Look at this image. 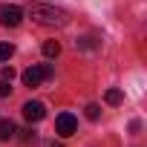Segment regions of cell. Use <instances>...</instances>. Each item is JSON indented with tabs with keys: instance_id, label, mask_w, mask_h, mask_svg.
<instances>
[{
	"instance_id": "obj_2",
	"label": "cell",
	"mask_w": 147,
	"mask_h": 147,
	"mask_svg": "<svg viewBox=\"0 0 147 147\" xmlns=\"http://www.w3.org/2000/svg\"><path fill=\"white\" fill-rule=\"evenodd\" d=\"M52 72H55V69H52L49 63L29 66V69L23 72V84H26V87H40L43 81H49V78H52Z\"/></svg>"
},
{
	"instance_id": "obj_8",
	"label": "cell",
	"mask_w": 147,
	"mask_h": 147,
	"mask_svg": "<svg viewBox=\"0 0 147 147\" xmlns=\"http://www.w3.org/2000/svg\"><path fill=\"white\" fill-rule=\"evenodd\" d=\"M43 55H46V58H58V55H61V43H58V40H46V43H43Z\"/></svg>"
},
{
	"instance_id": "obj_13",
	"label": "cell",
	"mask_w": 147,
	"mask_h": 147,
	"mask_svg": "<svg viewBox=\"0 0 147 147\" xmlns=\"http://www.w3.org/2000/svg\"><path fill=\"white\" fill-rule=\"evenodd\" d=\"M15 78V69L12 66H3V81H12Z\"/></svg>"
},
{
	"instance_id": "obj_12",
	"label": "cell",
	"mask_w": 147,
	"mask_h": 147,
	"mask_svg": "<svg viewBox=\"0 0 147 147\" xmlns=\"http://www.w3.org/2000/svg\"><path fill=\"white\" fill-rule=\"evenodd\" d=\"M12 92V81H3V78H0V98H6Z\"/></svg>"
},
{
	"instance_id": "obj_3",
	"label": "cell",
	"mask_w": 147,
	"mask_h": 147,
	"mask_svg": "<svg viewBox=\"0 0 147 147\" xmlns=\"http://www.w3.org/2000/svg\"><path fill=\"white\" fill-rule=\"evenodd\" d=\"M55 133H58L61 138L75 136V133H78V118L72 115V113H61V115L55 118Z\"/></svg>"
},
{
	"instance_id": "obj_1",
	"label": "cell",
	"mask_w": 147,
	"mask_h": 147,
	"mask_svg": "<svg viewBox=\"0 0 147 147\" xmlns=\"http://www.w3.org/2000/svg\"><path fill=\"white\" fill-rule=\"evenodd\" d=\"M29 18L40 26H66L69 23V15L52 3H29Z\"/></svg>"
},
{
	"instance_id": "obj_4",
	"label": "cell",
	"mask_w": 147,
	"mask_h": 147,
	"mask_svg": "<svg viewBox=\"0 0 147 147\" xmlns=\"http://www.w3.org/2000/svg\"><path fill=\"white\" fill-rule=\"evenodd\" d=\"M23 20V9L15 3H0V23L3 26H18Z\"/></svg>"
},
{
	"instance_id": "obj_9",
	"label": "cell",
	"mask_w": 147,
	"mask_h": 147,
	"mask_svg": "<svg viewBox=\"0 0 147 147\" xmlns=\"http://www.w3.org/2000/svg\"><path fill=\"white\" fill-rule=\"evenodd\" d=\"M87 118H90V121H98V118H101V107H98V104H87Z\"/></svg>"
},
{
	"instance_id": "obj_7",
	"label": "cell",
	"mask_w": 147,
	"mask_h": 147,
	"mask_svg": "<svg viewBox=\"0 0 147 147\" xmlns=\"http://www.w3.org/2000/svg\"><path fill=\"white\" fill-rule=\"evenodd\" d=\"M104 101H107V104H113V107H115V104H121V101H124V92H121V90H115V87H113V90H107V92H104Z\"/></svg>"
},
{
	"instance_id": "obj_10",
	"label": "cell",
	"mask_w": 147,
	"mask_h": 147,
	"mask_svg": "<svg viewBox=\"0 0 147 147\" xmlns=\"http://www.w3.org/2000/svg\"><path fill=\"white\" fill-rule=\"evenodd\" d=\"M15 55V46L12 43H0V61H9Z\"/></svg>"
},
{
	"instance_id": "obj_14",
	"label": "cell",
	"mask_w": 147,
	"mask_h": 147,
	"mask_svg": "<svg viewBox=\"0 0 147 147\" xmlns=\"http://www.w3.org/2000/svg\"><path fill=\"white\" fill-rule=\"evenodd\" d=\"M49 147H63V144H55V141H52V144H49Z\"/></svg>"
},
{
	"instance_id": "obj_5",
	"label": "cell",
	"mask_w": 147,
	"mask_h": 147,
	"mask_svg": "<svg viewBox=\"0 0 147 147\" xmlns=\"http://www.w3.org/2000/svg\"><path fill=\"white\" fill-rule=\"evenodd\" d=\"M23 118H26L29 124L46 118V104H43V101H26V104H23Z\"/></svg>"
},
{
	"instance_id": "obj_11",
	"label": "cell",
	"mask_w": 147,
	"mask_h": 147,
	"mask_svg": "<svg viewBox=\"0 0 147 147\" xmlns=\"http://www.w3.org/2000/svg\"><path fill=\"white\" fill-rule=\"evenodd\" d=\"M75 46H81V49H95L98 43H95L92 38H81V40H75Z\"/></svg>"
},
{
	"instance_id": "obj_6",
	"label": "cell",
	"mask_w": 147,
	"mask_h": 147,
	"mask_svg": "<svg viewBox=\"0 0 147 147\" xmlns=\"http://www.w3.org/2000/svg\"><path fill=\"white\" fill-rule=\"evenodd\" d=\"M15 121H9V118H0V141H12L15 138Z\"/></svg>"
}]
</instances>
